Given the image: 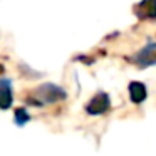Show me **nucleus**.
Masks as SVG:
<instances>
[{"label":"nucleus","mask_w":156,"mask_h":156,"mask_svg":"<svg viewBox=\"0 0 156 156\" xmlns=\"http://www.w3.org/2000/svg\"><path fill=\"white\" fill-rule=\"evenodd\" d=\"M109 109V96L106 92H98L86 106V111L91 116H99Z\"/></svg>","instance_id":"obj_1"},{"label":"nucleus","mask_w":156,"mask_h":156,"mask_svg":"<svg viewBox=\"0 0 156 156\" xmlns=\"http://www.w3.org/2000/svg\"><path fill=\"white\" fill-rule=\"evenodd\" d=\"M136 15L141 20L156 17V0H143L136 5Z\"/></svg>","instance_id":"obj_5"},{"label":"nucleus","mask_w":156,"mask_h":156,"mask_svg":"<svg viewBox=\"0 0 156 156\" xmlns=\"http://www.w3.org/2000/svg\"><path fill=\"white\" fill-rule=\"evenodd\" d=\"M37 94L41 96V99L44 102H57L61 99H66L64 89H61L59 86L54 84H44L37 89Z\"/></svg>","instance_id":"obj_2"},{"label":"nucleus","mask_w":156,"mask_h":156,"mask_svg":"<svg viewBox=\"0 0 156 156\" xmlns=\"http://www.w3.org/2000/svg\"><path fill=\"white\" fill-rule=\"evenodd\" d=\"M134 62L138 66H153L156 64V44H148L134 55Z\"/></svg>","instance_id":"obj_3"},{"label":"nucleus","mask_w":156,"mask_h":156,"mask_svg":"<svg viewBox=\"0 0 156 156\" xmlns=\"http://www.w3.org/2000/svg\"><path fill=\"white\" fill-rule=\"evenodd\" d=\"M29 119H30V116H29V112L25 111L24 108L15 109V122H17L19 126H24L25 122H29Z\"/></svg>","instance_id":"obj_7"},{"label":"nucleus","mask_w":156,"mask_h":156,"mask_svg":"<svg viewBox=\"0 0 156 156\" xmlns=\"http://www.w3.org/2000/svg\"><path fill=\"white\" fill-rule=\"evenodd\" d=\"M14 101L12 82L9 79H0V109H9Z\"/></svg>","instance_id":"obj_4"},{"label":"nucleus","mask_w":156,"mask_h":156,"mask_svg":"<svg viewBox=\"0 0 156 156\" xmlns=\"http://www.w3.org/2000/svg\"><path fill=\"white\" fill-rule=\"evenodd\" d=\"M146 96H148V92H146V87L143 82H131L129 84V98H131L133 102H136V104H139V102H143L146 99Z\"/></svg>","instance_id":"obj_6"}]
</instances>
